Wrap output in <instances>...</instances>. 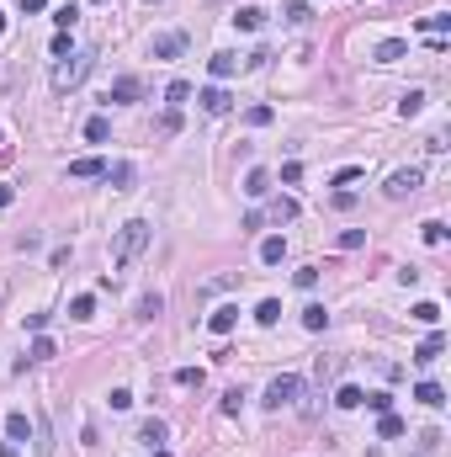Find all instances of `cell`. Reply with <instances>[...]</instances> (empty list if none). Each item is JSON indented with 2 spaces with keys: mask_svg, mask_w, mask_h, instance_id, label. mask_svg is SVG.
I'll return each instance as SVG.
<instances>
[{
  "mask_svg": "<svg viewBox=\"0 0 451 457\" xmlns=\"http://www.w3.org/2000/svg\"><path fill=\"white\" fill-rule=\"evenodd\" d=\"M22 11H27V16H37V11H48V0H22Z\"/></svg>",
  "mask_w": 451,
  "mask_h": 457,
  "instance_id": "cell-47",
  "label": "cell"
},
{
  "mask_svg": "<svg viewBox=\"0 0 451 457\" xmlns=\"http://www.w3.org/2000/svg\"><path fill=\"white\" fill-rule=\"evenodd\" d=\"M234 325H239V309H213L207 314V330H213V335H228Z\"/></svg>",
  "mask_w": 451,
  "mask_h": 457,
  "instance_id": "cell-10",
  "label": "cell"
},
{
  "mask_svg": "<svg viewBox=\"0 0 451 457\" xmlns=\"http://www.w3.org/2000/svg\"><path fill=\"white\" fill-rule=\"evenodd\" d=\"M419 32H430V37H446V32H451V16H425V22H419Z\"/></svg>",
  "mask_w": 451,
  "mask_h": 457,
  "instance_id": "cell-27",
  "label": "cell"
},
{
  "mask_svg": "<svg viewBox=\"0 0 451 457\" xmlns=\"http://www.w3.org/2000/svg\"><path fill=\"white\" fill-rule=\"evenodd\" d=\"M155 457H170V452H165V446H155Z\"/></svg>",
  "mask_w": 451,
  "mask_h": 457,
  "instance_id": "cell-49",
  "label": "cell"
},
{
  "mask_svg": "<svg viewBox=\"0 0 451 457\" xmlns=\"http://www.w3.org/2000/svg\"><path fill=\"white\" fill-rule=\"evenodd\" d=\"M91 314H96V298H91V292H80V298L70 303V319H91Z\"/></svg>",
  "mask_w": 451,
  "mask_h": 457,
  "instance_id": "cell-28",
  "label": "cell"
},
{
  "mask_svg": "<svg viewBox=\"0 0 451 457\" xmlns=\"http://www.w3.org/2000/svg\"><path fill=\"white\" fill-rule=\"evenodd\" d=\"M244 192H249V197H266V192H271V176H266V170H249V176H244Z\"/></svg>",
  "mask_w": 451,
  "mask_h": 457,
  "instance_id": "cell-20",
  "label": "cell"
},
{
  "mask_svg": "<svg viewBox=\"0 0 451 457\" xmlns=\"http://www.w3.org/2000/svg\"><path fill=\"white\" fill-rule=\"evenodd\" d=\"M0 144H6V133H0Z\"/></svg>",
  "mask_w": 451,
  "mask_h": 457,
  "instance_id": "cell-51",
  "label": "cell"
},
{
  "mask_svg": "<svg viewBox=\"0 0 451 457\" xmlns=\"http://www.w3.org/2000/svg\"><path fill=\"white\" fill-rule=\"evenodd\" d=\"M361 399H367V394H361L356 383H345L340 394H334V404H340V409H361Z\"/></svg>",
  "mask_w": 451,
  "mask_h": 457,
  "instance_id": "cell-22",
  "label": "cell"
},
{
  "mask_svg": "<svg viewBox=\"0 0 451 457\" xmlns=\"http://www.w3.org/2000/svg\"><path fill=\"white\" fill-rule=\"evenodd\" d=\"M324 325H329V314H324V303H308V309H303V330H313V335H319Z\"/></svg>",
  "mask_w": 451,
  "mask_h": 457,
  "instance_id": "cell-18",
  "label": "cell"
},
{
  "mask_svg": "<svg viewBox=\"0 0 451 457\" xmlns=\"http://www.w3.org/2000/svg\"><path fill=\"white\" fill-rule=\"evenodd\" d=\"M414 319H419V325H436V319H440V303H414Z\"/></svg>",
  "mask_w": 451,
  "mask_h": 457,
  "instance_id": "cell-36",
  "label": "cell"
},
{
  "mask_svg": "<svg viewBox=\"0 0 451 457\" xmlns=\"http://www.w3.org/2000/svg\"><path fill=\"white\" fill-rule=\"evenodd\" d=\"M244 117H249V128H266V122H271V107H249Z\"/></svg>",
  "mask_w": 451,
  "mask_h": 457,
  "instance_id": "cell-40",
  "label": "cell"
},
{
  "mask_svg": "<svg viewBox=\"0 0 451 457\" xmlns=\"http://www.w3.org/2000/svg\"><path fill=\"white\" fill-rule=\"evenodd\" d=\"M255 319H261V325H276V319H282V303H276V298H266L261 309H255Z\"/></svg>",
  "mask_w": 451,
  "mask_h": 457,
  "instance_id": "cell-29",
  "label": "cell"
},
{
  "mask_svg": "<svg viewBox=\"0 0 451 457\" xmlns=\"http://www.w3.org/2000/svg\"><path fill=\"white\" fill-rule=\"evenodd\" d=\"M261 22H266L261 6H239V11H234V27H239V32H261Z\"/></svg>",
  "mask_w": 451,
  "mask_h": 457,
  "instance_id": "cell-9",
  "label": "cell"
},
{
  "mask_svg": "<svg viewBox=\"0 0 451 457\" xmlns=\"http://www.w3.org/2000/svg\"><path fill=\"white\" fill-rule=\"evenodd\" d=\"M419 107H425V91H404V101H398V112H404V117H414Z\"/></svg>",
  "mask_w": 451,
  "mask_h": 457,
  "instance_id": "cell-31",
  "label": "cell"
},
{
  "mask_svg": "<svg viewBox=\"0 0 451 457\" xmlns=\"http://www.w3.org/2000/svg\"><path fill=\"white\" fill-rule=\"evenodd\" d=\"M85 139H91V144H107V139H112V122H107V117H91V122H85Z\"/></svg>",
  "mask_w": 451,
  "mask_h": 457,
  "instance_id": "cell-19",
  "label": "cell"
},
{
  "mask_svg": "<svg viewBox=\"0 0 451 457\" xmlns=\"http://www.w3.org/2000/svg\"><path fill=\"white\" fill-rule=\"evenodd\" d=\"M149 234H155V228L143 224V218L122 224V228H117V245H112V271H128V266L138 261L143 250H149Z\"/></svg>",
  "mask_w": 451,
  "mask_h": 457,
  "instance_id": "cell-1",
  "label": "cell"
},
{
  "mask_svg": "<svg viewBox=\"0 0 451 457\" xmlns=\"http://www.w3.org/2000/svg\"><path fill=\"white\" fill-rule=\"evenodd\" d=\"M356 176H361V165H345V170H334V186H351Z\"/></svg>",
  "mask_w": 451,
  "mask_h": 457,
  "instance_id": "cell-44",
  "label": "cell"
},
{
  "mask_svg": "<svg viewBox=\"0 0 451 457\" xmlns=\"http://www.w3.org/2000/svg\"><path fill=\"white\" fill-rule=\"evenodd\" d=\"M419 234H425V245H446V224H440V218H430V224H419Z\"/></svg>",
  "mask_w": 451,
  "mask_h": 457,
  "instance_id": "cell-26",
  "label": "cell"
},
{
  "mask_svg": "<svg viewBox=\"0 0 451 457\" xmlns=\"http://www.w3.org/2000/svg\"><path fill=\"white\" fill-rule=\"evenodd\" d=\"M91 64H96V53H91V49H74L70 59H59V64H53V91H59V96H70L74 85L91 75Z\"/></svg>",
  "mask_w": 451,
  "mask_h": 457,
  "instance_id": "cell-2",
  "label": "cell"
},
{
  "mask_svg": "<svg viewBox=\"0 0 451 457\" xmlns=\"http://www.w3.org/2000/svg\"><path fill=\"white\" fill-rule=\"evenodd\" d=\"M414 399H419L425 409H440V404H446V394H440V383H419V388H414Z\"/></svg>",
  "mask_w": 451,
  "mask_h": 457,
  "instance_id": "cell-16",
  "label": "cell"
},
{
  "mask_svg": "<svg viewBox=\"0 0 451 457\" xmlns=\"http://www.w3.org/2000/svg\"><path fill=\"white\" fill-rule=\"evenodd\" d=\"M377 431H382V436H388V442H393V436H404V420H398V415H393V409H388V415H382V420H377Z\"/></svg>",
  "mask_w": 451,
  "mask_h": 457,
  "instance_id": "cell-32",
  "label": "cell"
},
{
  "mask_svg": "<svg viewBox=\"0 0 451 457\" xmlns=\"http://www.w3.org/2000/svg\"><path fill=\"white\" fill-rule=\"evenodd\" d=\"M176 383H181V388H202V367H181Z\"/></svg>",
  "mask_w": 451,
  "mask_h": 457,
  "instance_id": "cell-37",
  "label": "cell"
},
{
  "mask_svg": "<svg viewBox=\"0 0 451 457\" xmlns=\"http://www.w3.org/2000/svg\"><path fill=\"white\" fill-rule=\"evenodd\" d=\"M297 394H303V378H297V373H282V378H271V388H266V404L282 409V404H292Z\"/></svg>",
  "mask_w": 451,
  "mask_h": 457,
  "instance_id": "cell-3",
  "label": "cell"
},
{
  "mask_svg": "<svg viewBox=\"0 0 451 457\" xmlns=\"http://www.w3.org/2000/svg\"><path fill=\"white\" fill-rule=\"evenodd\" d=\"M282 181H287V186H297V181H303V165H297V160H287V165H282Z\"/></svg>",
  "mask_w": 451,
  "mask_h": 457,
  "instance_id": "cell-41",
  "label": "cell"
},
{
  "mask_svg": "<svg viewBox=\"0 0 451 457\" xmlns=\"http://www.w3.org/2000/svg\"><path fill=\"white\" fill-rule=\"evenodd\" d=\"M149 6H159V0H149Z\"/></svg>",
  "mask_w": 451,
  "mask_h": 457,
  "instance_id": "cell-52",
  "label": "cell"
},
{
  "mask_svg": "<svg viewBox=\"0 0 451 457\" xmlns=\"http://www.w3.org/2000/svg\"><path fill=\"white\" fill-rule=\"evenodd\" d=\"M361 245H367V228H345L340 234V250H361Z\"/></svg>",
  "mask_w": 451,
  "mask_h": 457,
  "instance_id": "cell-34",
  "label": "cell"
},
{
  "mask_svg": "<svg viewBox=\"0 0 451 457\" xmlns=\"http://www.w3.org/2000/svg\"><path fill=\"white\" fill-rule=\"evenodd\" d=\"M159 309H165L159 292H143V298H138V319H159Z\"/></svg>",
  "mask_w": 451,
  "mask_h": 457,
  "instance_id": "cell-21",
  "label": "cell"
},
{
  "mask_svg": "<svg viewBox=\"0 0 451 457\" xmlns=\"http://www.w3.org/2000/svg\"><path fill=\"white\" fill-rule=\"evenodd\" d=\"M404 43H398V37H393V43H382V49H377V64H393V59H404Z\"/></svg>",
  "mask_w": 451,
  "mask_h": 457,
  "instance_id": "cell-30",
  "label": "cell"
},
{
  "mask_svg": "<svg viewBox=\"0 0 451 457\" xmlns=\"http://www.w3.org/2000/svg\"><path fill=\"white\" fill-rule=\"evenodd\" d=\"M207 70H213V80H228V75L239 70V59H234V53H213V59H207Z\"/></svg>",
  "mask_w": 451,
  "mask_h": 457,
  "instance_id": "cell-14",
  "label": "cell"
},
{
  "mask_svg": "<svg viewBox=\"0 0 451 457\" xmlns=\"http://www.w3.org/2000/svg\"><path fill=\"white\" fill-rule=\"evenodd\" d=\"M16 202V186H6V181H0V207H11Z\"/></svg>",
  "mask_w": 451,
  "mask_h": 457,
  "instance_id": "cell-46",
  "label": "cell"
},
{
  "mask_svg": "<svg viewBox=\"0 0 451 457\" xmlns=\"http://www.w3.org/2000/svg\"><path fill=\"white\" fill-rule=\"evenodd\" d=\"M70 53H74L70 49V32H59V37H53V59H70Z\"/></svg>",
  "mask_w": 451,
  "mask_h": 457,
  "instance_id": "cell-43",
  "label": "cell"
},
{
  "mask_svg": "<svg viewBox=\"0 0 451 457\" xmlns=\"http://www.w3.org/2000/svg\"><path fill=\"white\" fill-rule=\"evenodd\" d=\"M107 181L117 186V192H128L133 186V165H107Z\"/></svg>",
  "mask_w": 451,
  "mask_h": 457,
  "instance_id": "cell-24",
  "label": "cell"
},
{
  "mask_svg": "<svg viewBox=\"0 0 451 457\" xmlns=\"http://www.w3.org/2000/svg\"><path fill=\"white\" fill-rule=\"evenodd\" d=\"M361 404H367V409H377V415H388V404H393V399H388V394H367Z\"/></svg>",
  "mask_w": 451,
  "mask_h": 457,
  "instance_id": "cell-42",
  "label": "cell"
},
{
  "mask_svg": "<svg viewBox=\"0 0 451 457\" xmlns=\"http://www.w3.org/2000/svg\"><path fill=\"white\" fill-rule=\"evenodd\" d=\"M271 218H276V224H292V218H297V202H292V197H276V202H271Z\"/></svg>",
  "mask_w": 451,
  "mask_h": 457,
  "instance_id": "cell-23",
  "label": "cell"
},
{
  "mask_svg": "<svg viewBox=\"0 0 451 457\" xmlns=\"http://www.w3.org/2000/svg\"><path fill=\"white\" fill-rule=\"evenodd\" d=\"M419 186H425V170H414V165H409V170H393L382 192H388V197H414Z\"/></svg>",
  "mask_w": 451,
  "mask_h": 457,
  "instance_id": "cell-4",
  "label": "cell"
},
{
  "mask_svg": "<svg viewBox=\"0 0 451 457\" xmlns=\"http://www.w3.org/2000/svg\"><path fill=\"white\" fill-rule=\"evenodd\" d=\"M70 176H74V181H107V160H96V155L70 160Z\"/></svg>",
  "mask_w": 451,
  "mask_h": 457,
  "instance_id": "cell-6",
  "label": "cell"
},
{
  "mask_svg": "<svg viewBox=\"0 0 451 457\" xmlns=\"http://www.w3.org/2000/svg\"><path fill=\"white\" fill-rule=\"evenodd\" d=\"M165 436H170L165 420H143V425H138V442L149 446V452H155V446H165Z\"/></svg>",
  "mask_w": 451,
  "mask_h": 457,
  "instance_id": "cell-11",
  "label": "cell"
},
{
  "mask_svg": "<svg viewBox=\"0 0 451 457\" xmlns=\"http://www.w3.org/2000/svg\"><path fill=\"white\" fill-rule=\"evenodd\" d=\"M282 255H287V240H282V234H271V240H261V261H266V266H276Z\"/></svg>",
  "mask_w": 451,
  "mask_h": 457,
  "instance_id": "cell-15",
  "label": "cell"
},
{
  "mask_svg": "<svg viewBox=\"0 0 451 457\" xmlns=\"http://www.w3.org/2000/svg\"><path fill=\"white\" fill-rule=\"evenodd\" d=\"M297 288H303V292H313V288H319V266H303V271H297Z\"/></svg>",
  "mask_w": 451,
  "mask_h": 457,
  "instance_id": "cell-35",
  "label": "cell"
},
{
  "mask_svg": "<svg viewBox=\"0 0 451 457\" xmlns=\"http://www.w3.org/2000/svg\"><path fill=\"white\" fill-rule=\"evenodd\" d=\"M0 32H6V16H0Z\"/></svg>",
  "mask_w": 451,
  "mask_h": 457,
  "instance_id": "cell-50",
  "label": "cell"
},
{
  "mask_svg": "<svg viewBox=\"0 0 451 457\" xmlns=\"http://www.w3.org/2000/svg\"><path fill=\"white\" fill-rule=\"evenodd\" d=\"M27 356H32V361H48V356H53V340H48V335H37V340H32V351H27Z\"/></svg>",
  "mask_w": 451,
  "mask_h": 457,
  "instance_id": "cell-39",
  "label": "cell"
},
{
  "mask_svg": "<svg viewBox=\"0 0 451 457\" xmlns=\"http://www.w3.org/2000/svg\"><path fill=\"white\" fill-rule=\"evenodd\" d=\"M27 436H32L27 415H22V409H11V415H6V442H27Z\"/></svg>",
  "mask_w": 451,
  "mask_h": 457,
  "instance_id": "cell-13",
  "label": "cell"
},
{
  "mask_svg": "<svg viewBox=\"0 0 451 457\" xmlns=\"http://www.w3.org/2000/svg\"><path fill=\"white\" fill-rule=\"evenodd\" d=\"M53 22H59V32H70V27L80 22V6H74V0H70V6H59V11H53Z\"/></svg>",
  "mask_w": 451,
  "mask_h": 457,
  "instance_id": "cell-25",
  "label": "cell"
},
{
  "mask_svg": "<svg viewBox=\"0 0 451 457\" xmlns=\"http://www.w3.org/2000/svg\"><path fill=\"white\" fill-rule=\"evenodd\" d=\"M143 96V85L133 80V75H122V80H112V91H107V101H138Z\"/></svg>",
  "mask_w": 451,
  "mask_h": 457,
  "instance_id": "cell-8",
  "label": "cell"
},
{
  "mask_svg": "<svg viewBox=\"0 0 451 457\" xmlns=\"http://www.w3.org/2000/svg\"><path fill=\"white\" fill-rule=\"evenodd\" d=\"M282 16H287V22H292V27H308V22H313L308 0H287V11H282Z\"/></svg>",
  "mask_w": 451,
  "mask_h": 457,
  "instance_id": "cell-17",
  "label": "cell"
},
{
  "mask_svg": "<svg viewBox=\"0 0 451 457\" xmlns=\"http://www.w3.org/2000/svg\"><path fill=\"white\" fill-rule=\"evenodd\" d=\"M0 457H16V446H11V442H0Z\"/></svg>",
  "mask_w": 451,
  "mask_h": 457,
  "instance_id": "cell-48",
  "label": "cell"
},
{
  "mask_svg": "<svg viewBox=\"0 0 451 457\" xmlns=\"http://www.w3.org/2000/svg\"><path fill=\"white\" fill-rule=\"evenodd\" d=\"M440 351H446V335H430V340H419V346H414V361H419V367H430Z\"/></svg>",
  "mask_w": 451,
  "mask_h": 457,
  "instance_id": "cell-12",
  "label": "cell"
},
{
  "mask_svg": "<svg viewBox=\"0 0 451 457\" xmlns=\"http://www.w3.org/2000/svg\"><path fill=\"white\" fill-rule=\"evenodd\" d=\"M165 101H170V107H181V101H191V85H186V80H170Z\"/></svg>",
  "mask_w": 451,
  "mask_h": 457,
  "instance_id": "cell-33",
  "label": "cell"
},
{
  "mask_svg": "<svg viewBox=\"0 0 451 457\" xmlns=\"http://www.w3.org/2000/svg\"><path fill=\"white\" fill-rule=\"evenodd\" d=\"M239 409H244V388H228L223 394V415H239Z\"/></svg>",
  "mask_w": 451,
  "mask_h": 457,
  "instance_id": "cell-38",
  "label": "cell"
},
{
  "mask_svg": "<svg viewBox=\"0 0 451 457\" xmlns=\"http://www.w3.org/2000/svg\"><path fill=\"white\" fill-rule=\"evenodd\" d=\"M112 409H133V394H128V388H112Z\"/></svg>",
  "mask_w": 451,
  "mask_h": 457,
  "instance_id": "cell-45",
  "label": "cell"
},
{
  "mask_svg": "<svg viewBox=\"0 0 451 457\" xmlns=\"http://www.w3.org/2000/svg\"><path fill=\"white\" fill-rule=\"evenodd\" d=\"M149 53H155V59H181V53H186V32H159L155 43H149Z\"/></svg>",
  "mask_w": 451,
  "mask_h": 457,
  "instance_id": "cell-5",
  "label": "cell"
},
{
  "mask_svg": "<svg viewBox=\"0 0 451 457\" xmlns=\"http://www.w3.org/2000/svg\"><path fill=\"white\" fill-rule=\"evenodd\" d=\"M197 101H202V112H213V117H223V112L234 107V101H228V91H223V85H207V91H202V96H197Z\"/></svg>",
  "mask_w": 451,
  "mask_h": 457,
  "instance_id": "cell-7",
  "label": "cell"
}]
</instances>
